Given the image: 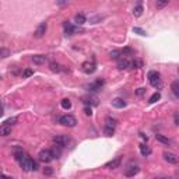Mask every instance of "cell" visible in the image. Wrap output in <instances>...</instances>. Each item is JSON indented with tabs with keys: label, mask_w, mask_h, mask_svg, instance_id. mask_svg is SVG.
Segmentation results:
<instances>
[{
	"label": "cell",
	"mask_w": 179,
	"mask_h": 179,
	"mask_svg": "<svg viewBox=\"0 0 179 179\" xmlns=\"http://www.w3.org/2000/svg\"><path fill=\"white\" fill-rule=\"evenodd\" d=\"M160 77L161 76H160V73H158V71H156V70L148 71L147 79H148V81H150L151 87H154V88H157V90L162 88V81H161Z\"/></svg>",
	"instance_id": "1"
},
{
	"label": "cell",
	"mask_w": 179,
	"mask_h": 179,
	"mask_svg": "<svg viewBox=\"0 0 179 179\" xmlns=\"http://www.w3.org/2000/svg\"><path fill=\"white\" fill-rule=\"evenodd\" d=\"M20 165H21V169L24 172H31L37 169V164L34 162V160H31L29 157H24L21 161H20Z\"/></svg>",
	"instance_id": "2"
},
{
	"label": "cell",
	"mask_w": 179,
	"mask_h": 179,
	"mask_svg": "<svg viewBox=\"0 0 179 179\" xmlns=\"http://www.w3.org/2000/svg\"><path fill=\"white\" fill-rule=\"evenodd\" d=\"M59 123L67 127H74L77 125V119L73 115H63L59 118Z\"/></svg>",
	"instance_id": "3"
},
{
	"label": "cell",
	"mask_w": 179,
	"mask_h": 179,
	"mask_svg": "<svg viewBox=\"0 0 179 179\" xmlns=\"http://www.w3.org/2000/svg\"><path fill=\"white\" fill-rule=\"evenodd\" d=\"M116 123H118V120L113 118H106L105 120V127H104V130H105V134L106 136H112L113 132H115V127H116Z\"/></svg>",
	"instance_id": "4"
},
{
	"label": "cell",
	"mask_w": 179,
	"mask_h": 179,
	"mask_svg": "<svg viewBox=\"0 0 179 179\" xmlns=\"http://www.w3.org/2000/svg\"><path fill=\"white\" fill-rule=\"evenodd\" d=\"M38 160L41 161V162H50V161L55 160V156H53L52 150H41L39 154H38Z\"/></svg>",
	"instance_id": "5"
},
{
	"label": "cell",
	"mask_w": 179,
	"mask_h": 179,
	"mask_svg": "<svg viewBox=\"0 0 179 179\" xmlns=\"http://www.w3.org/2000/svg\"><path fill=\"white\" fill-rule=\"evenodd\" d=\"M120 164H122V157H116V158H113V160L108 161V162L105 164V168H108V169H116V168H119V166H120Z\"/></svg>",
	"instance_id": "6"
},
{
	"label": "cell",
	"mask_w": 179,
	"mask_h": 179,
	"mask_svg": "<svg viewBox=\"0 0 179 179\" xmlns=\"http://www.w3.org/2000/svg\"><path fill=\"white\" fill-rule=\"evenodd\" d=\"M53 143H55L58 147L63 148V147H66V146H67L69 139L66 136H55V137H53Z\"/></svg>",
	"instance_id": "7"
},
{
	"label": "cell",
	"mask_w": 179,
	"mask_h": 179,
	"mask_svg": "<svg viewBox=\"0 0 179 179\" xmlns=\"http://www.w3.org/2000/svg\"><path fill=\"white\" fill-rule=\"evenodd\" d=\"M140 172V166L139 165H129L127 168H125V175L129 178L134 176V175H137Z\"/></svg>",
	"instance_id": "8"
},
{
	"label": "cell",
	"mask_w": 179,
	"mask_h": 179,
	"mask_svg": "<svg viewBox=\"0 0 179 179\" xmlns=\"http://www.w3.org/2000/svg\"><path fill=\"white\" fill-rule=\"evenodd\" d=\"M46 28H48V24L46 23H41L39 25H38V28L35 29V32H34V37L35 38H42L43 37V34L46 32Z\"/></svg>",
	"instance_id": "9"
},
{
	"label": "cell",
	"mask_w": 179,
	"mask_h": 179,
	"mask_svg": "<svg viewBox=\"0 0 179 179\" xmlns=\"http://www.w3.org/2000/svg\"><path fill=\"white\" fill-rule=\"evenodd\" d=\"M102 85H104V80H97V81L91 83L87 88H88L90 92H97V91H100Z\"/></svg>",
	"instance_id": "10"
},
{
	"label": "cell",
	"mask_w": 179,
	"mask_h": 179,
	"mask_svg": "<svg viewBox=\"0 0 179 179\" xmlns=\"http://www.w3.org/2000/svg\"><path fill=\"white\" fill-rule=\"evenodd\" d=\"M81 69L85 74H91V73H94L97 67H95V64L91 63V62H84V63L81 64Z\"/></svg>",
	"instance_id": "11"
},
{
	"label": "cell",
	"mask_w": 179,
	"mask_h": 179,
	"mask_svg": "<svg viewBox=\"0 0 179 179\" xmlns=\"http://www.w3.org/2000/svg\"><path fill=\"white\" fill-rule=\"evenodd\" d=\"M164 158H165V161H166V162H169V164H178V161H179V158H178L176 154L168 153V151L164 153Z\"/></svg>",
	"instance_id": "12"
},
{
	"label": "cell",
	"mask_w": 179,
	"mask_h": 179,
	"mask_svg": "<svg viewBox=\"0 0 179 179\" xmlns=\"http://www.w3.org/2000/svg\"><path fill=\"white\" fill-rule=\"evenodd\" d=\"M130 67V60L126 58L123 59H119L118 60V69H120V70H126V69Z\"/></svg>",
	"instance_id": "13"
},
{
	"label": "cell",
	"mask_w": 179,
	"mask_h": 179,
	"mask_svg": "<svg viewBox=\"0 0 179 179\" xmlns=\"http://www.w3.org/2000/svg\"><path fill=\"white\" fill-rule=\"evenodd\" d=\"M63 28H64V32H66V35H73L74 32H76V27L74 25H71L69 21H66V23H63Z\"/></svg>",
	"instance_id": "14"
},
{
	"label": "cell",
	"mask_w": 179,
	"mask_h": 179,
	"mask_svg": "<svg viewBox=\"0 0 179 179\" xmlns=\"http://www.w3.org/2000/svg\"><path fill=\"white\" fill-rule=\"evenodd\" d=\"M112 106L113 108H118V109H122L126 106V102H125L122 98H115V100L112 101Z\"/></svg>",
	"instance_id": "15"
},
{
	"label": "cell",
	"mask_w": 179,
	"mask_h": 179,
	"mask_svg": "<svg viewBox=\"0 0 179 179\" xmlns=\"http://www.w3.org/2000/svg\"><path fill=\"white\" fill-rule=\"evenodd\" d=\"M11 127H13V126L3 123L2 126H0V136H8V134L11 133Z\"/></svg>",
	"instance_id": "16"
},
{
	"label": "cell",
	"mask_w": 179,
	"mask_h": 179,
	"mask_svg": "<svg viewBox=\"0 0 179 179\" xmlns=\"http://www.w3.org/2000/svg\"><path fill=\"white\" fill-rule=\"evenodd\" d=\"M45 60H46V56H45V55H35V56H32V62H34L35 64H43Z\"/></svg>",
	"instance_id": "17"
},
{
	"label": "cell",
	"mask_w": 179,
	"mask_h": 179,
	"mask_svg": "<svg viewBox=\"0 0 179 179\" xmlns=\"http://www.w3.org/2000/svg\"><path fill=\"white\" fill-rule=\"evenodd\" d=\"M156 139L158 140V141L166 144V146H172V140L168 139V137H165V136H162V134H156Z\"/></svg>",
	"instance_id": "18"
},
{
	"label": "cell",
	"mask_w": 179,
	"mask_h": 179,
	"mask_svg": "<svg viewBox=\"0 0 179 179\" xmlns=\"http://www.w3.org/2000/svg\"><path fill=\"white\" fill-rule=\"evenodd\" d=\"M171 90H172V94L175 95V98H179V81L175 80L171 85Z\"/></svg>",
	"instance_id": "19"
},
{
	"label": "cell",
	"mask_w": 179,
	"mask_h": 179,
	"mask_svg": "<svg viewBox=\"0 0 179 179\" xmlns=\"http://www.w3.org/2000/svg\"><path fill=\"white\" fill-rule=\"evenodd\" d=\"M49 69H50V71H53V73H59V71H62V70H63L60 64H59V63H56V62H50Z\"/></svg>",
	"instance_id": "20"
},
{
	"label": "cell",
	"mask_w": 179,
	"mask_h": 179,
	"mask_svg": "<svg viewBox=\"0 0 179 179\" xmlns=\"http://www.w3.org/2000/svg\"><path fill=\"white\" fill-rule=\"evenodd\" d=\"M85 17L84 14H76V17H74V23L77 24V25H83V24H85Z\"/></svg>",
	"instance_id": "21"
},
{
	"label": "cell",
	"mask_w": 179,
	"mask_h": 179,
	"mask_svg": "<svg viewBox=\"0 0 179 179\" xmlns=\"http://www.w3.org/2000/svg\"><path fill=\"white\" fill-rule=\"evenodd\" d=\"M111 58H112V59H116V60H119V59H123V55H122V50H120V49L112 50V52H111Z\"/></svg>",
	"instance_id": "22"
},
{
	"label": "cell",
	"mask_w": 179,
	"mask_h": 179,
	"mask_svg": "<svg viewBox=\"0 0 179 179\" xmlns=\"http://www.w3.org/2000/svg\"><path fill=\"white\" fill-rule=\"evenodd\" d=\"M143 67V62L139 60V59H134V60H130V67L129 69H140Z\"/></svg>",
	"instance_id": "23"
},
{
	"label": "cell",
	"mask_w": 179,
	"mask_h": 179,
	"mask_svg": "<svg viewBox=\"0 0 179 179\" xmlns=\"http://www.w3.org/2000/svg\"><path fill=\"white\" fill-rule=\"evenodd\" d=\"M133 14L134 17H140L143 14V7H141V3H139V4L136 6V7L133 8Z\"/></svg>",
	"instance_id": "24"
},
{
	"label": "cell",
	"mask_w": 179,
	"mask_h": 179,
	"mask_svg": "<svg viewBox=\"0 0 179 179\" xmlns=\"http://www.w3.org/2000/svg\"><path fill=\"white\" fill-rule=\"evenodd\" d=\"M140 153H141V156H148L151 153V150L146 144H140Z\"/></svg>",
	"instance_id": "25"
},
{
	"label": "cell",
	"mask_w": 179,
	"mask_h": 179,
	"mask_svg": "<svg viewBox=\"0 0 179 179\" xmlns=\"http://www.w3.org/2000/svg\"><path fill=\"white\" fill-rule=\"evenodd\" d=\"M60 105H62V108L63 109H70L71 108V102H70V100H67V98H64V100L60 101Z\"/></svg>",
	"instance_id": "26"
},
{
	"label": "cell",
	"mask_w": 179,
	"mask_h": 179,
	"mask_svg": "<svg viewBox=\"0 0 179 179\" xmlns=\"http://www.w3.org/2000/svg\"><path fill=\"white\" fill-rule=\"evenodd\" d=\"M160 98H161V94H160V92H154V94L150 97L148 102H150V104H154V102H157V101L160 100Z\"/></svg>",
	"instance_id": "27"
},
{
	"label": "cell",
	"mask_w": 179,
	"mask_h": 179,
	"mask_svg": "<svg viewBox=\"0 0 179 179\" xmlns=\"http://www.w3.org/2000/svg\"><path fill=\"white\" fill-rule=\"evenodd\" d=\"M17 122H18V118H16V116H13V118H8L7 120L4 122L6 125H10V126H13V125H16Z\"/></svg>",
	"instance_id": "28"
},
{
	"label": "cell",
	"mask_w": 179,
	"mask_h": 179,
	"mask_svg": "<svg viewBox=\"0 0 179 179\" xmlns=\"http://www.w3.org/2000/svg\"><path fill=\"white\" fill-rule=\"evenodd\" d=\"M8 55H10V50L6 49V48H0V56L2 58H7Z\"/></svg>",
	"instance_id": "29"
},
{
	"label": "cell",
	"mask_w": 179,
	"mask_h": 179,
	"mask_svg": "<svg viewBox=\"0 0 179 179\" xmlns=\"http://www.w3.org/2000/svg\"><path fill=\"white\" fill-rule=\"evenodd\" d=\"M32 74H34V71H32L31 69H27V70H24V73H23V77H24V79H27V77H31Z\"/></svg>",
	"instance_id": "30"
},
{
	"label": "cell",
	"mask_w": 179,
	"mask_h": 179,
	"mask_svg": "<svg viewBox=\"0 0 179 179\" xmlns=\"http://www.w3.org/2000/svg\"><path fill=\"white\" fill-rule=\"evenodd\" d=\"M144 94H146V88L140 87V88H137V90H136V95H137V97H143Z\"/></svg>",
	"instance_id": "31"
},
{
	"label": "cell",
	"mask_w": 179,
	"mask_h": 179,
	"mask_svg": "<svg viewBox=\"0 0 179 179\" xmlns=\"http://www.w3.org/2000/svg\"><path fill=\"white\" fill-rule=\"evenodd\" d=\"M43 174H45V175H52V174H53L52 166H46V168L43 169Z\"/></svg>",
	"instance_id": "32"
},
{
	"label": "cell",
	"mask_w": 179,
	"mask_h": 179,
	"mask_svg": "<svg viewBox=\"0 0 179 179\" xmlns=\"http://www.w3.org/2000/svg\"><path fill=\"white\" fill-rule=\"evenodd\" d=\"M133 31H134V32H137V34H139V35H146V32L143 31L141 28H139V27H134V28H133Z\"/></svg>",
	"instance_id": "33"
},
{
	"label": "cell",
	"mask_w": 179,
	"mask_h": 179,
	"mask_svg": "<svg viewBox=\"0 0 179 179\" xmlns=\"http://www.w3.org/2000/svg\"><path fill=\"white\" fill-rule=\"evenodd\" d=\"M168 3L169 2H157L156 6H157V7H165V6H168Z\"/></svg>",
	"instance_id": "34"
},
{
	"label": "cell",
	"mask_w": 179,
	"mask_h": 179,
	"mask_svg": "<svg viewBox=\"0 0 179 179\" xmlns=\"http://www.w3.org/2000/svg\"><path fill=\"white\" fill-rule=\"evenodd\" d=\"M84 113H85V115H87V116H91V115H92L91 108H88V106H85V108H84Z\"/></svg>",
	"instance_id": "35"
},
{
	"label": "cell",
	"mask_w": 179,
	"mask_h": 179,
	"mask_svg": "<svg viewBox=\"0 0 179 179\" xmlns=\"http://www.w3.org/2000/svg\"><path fill=\"white\" fill-rule=\"evenodd\" d=\"M58 4L59 6H64V4H67V2H58Z\"/></svg>",
	"instance_id": "36"
},
{
	"label": "cell",
	"mask_w": 179,
	"mask_h": 179,
	"mask_svg": "<svg viewBox=\"0 0 179 179\" xmlns=\"http://www.w3.org/2000/svg\"><path fill=\"white\" fill-rule=\"evenodd\" d=\"M175 125H178V113H175Z\"/></svg>",
	"instance_id": "37"
},
{
	"label": "cell",
	"mask_w": 179,
	"mask_h": 179,
	"mask_svg": "<svg viewBox=\"0 0 179 179\" xmlns=\"http://www.w3.org/2000/svg\"><path fill=\"white\" fill-rule=\"evenodd\" d=\"M3 113H4V112H3V108H2V105H0V118L3 116Z\"/></svg>",
	"instance_id": "38"
}]
</instances>
